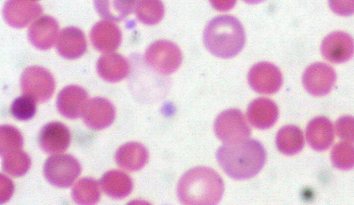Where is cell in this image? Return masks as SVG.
Instances as JSON below:
<instances>
[{
  "instance_id": "cell-24",
  "label": "cell",
  "mask_w": 354,
  "mask_h": 205,
  "mask_svg": "<svg viewBox=\"0 0 354 205\" xmlns=\"http://www.w3.org/2000/svg\"><path fill=\"white\" fill-rule=\"evenodd\" d=\"M276 145L278 150L284 155H293L298 153L304 145L301 130L293 125L282 127L277 134Z\"/></svg>"
},
{
  "instance_id": "cell-23",
  "label": "cell",
  "mask_w": 354,
  "mask_h": 205,
  "mask_svg": "<svg viewBox=\"0 0 354 205\" xmlns=\"http://www.w3.org/2000/svg\"><path fill=\"white\" fill-rule=\"evenodd\" d=\"M97 13L104 19L119 21L133 11L136 0H93Z\"/></svg>"
},
{
  "instance_id": "cell-7",
  "label": "cell",
  "mask_w": 354,
  "mask_h": 205,
  "mask_svg": "<svg viewBox=\"0 0 354 205\" xmlns=\"http://www.w3.org/2000/svg\"><path fill=\"white\" fill-rule=\"evenodd\" d=\"M20 84L24 95L41 103L51 98L55 88L52 74L46 68L37 66H30L24 70Z\"/></svg>"
},
{
  "instance_id": "cell-16",
  "label": "cell",
  "mask_w": 354,
  "mask_h": 205,
  "mask_svg": "<svg viewBox=\"0 0 354 205\" xmlns=\"http://www.w3.org/2000/svg\"><path fill=\"white\" fill-rule=\"evenodd\" d=\"M59 33L57 21L50 16H43L36 20L29 28L28 37L30 43L42 50L52 48Z\"/></svg>"
},
{
  "instance_id": "cell-33",
  "label": "cell",
  "mask_w": 354,
  "mask_h": 205,
  "mask_svg": "<svg viewBox=\"0 0 354 205\" xmlns=\"http://www.w3.org/2000/svg\"><path fill=\"white\" fill-rule=\"evenodd\" d=\"M212 7L218 11L231 10L236 4V0H209Z\"/></svg>"
},
{
  "instance_id": "cell-28",
  "label": "cell",
  "mask_w": 354,
  "mask_h": 205,
  "mask_svg": "<svg viewBox=\"0 0 354 205\" xmlns=\"http://www.w3.org/2000/svg\"><path fill=\"white\" fill-rule=\"evenodd\" d=\"M24 139L21 132L15 126L2 125L0 128V153L5 155L21 150Z\"/></svg>"
},
{
  "instance_id": "cell-4",
  "label": "cell",
  "mask_w": 354,
  "mask_h": 205,
  "mask_svg": "<svg viewBox=\"0 0 354 205\" xmlns=\"http://www.w3.org/2000/svg\"><path fill=\"white\" fill-rule=\"evenodd\" d=\"M146 63L156 72L168 75L180 66L183 56L179 47L167 40L152 43L145 54Z\"/></svg>"
},
{
  "instance_id": "cell-32",
  "label": "cell",
  "mask_w": 354,
  "mask_h": 205,
  "mask_svg": "<svg viewBox=\"0 0 354 205\" xmlns=\"http://www.w3.org/2000/svg\"><path fill=\"white\" fill-rule=\"evenodd\" d=\"M331 10L340 16L354 14V0H328Z\"/></svg>"
},
{
  "instance_id": "cell-21",
  "label": "cell",
  "mask_w": 354,
  "mask_h": 205,
  "mask_svg": "<svg viewBox=\"0 0 354 205\" xmlns=\"http://www.w3.org/2000/svg\"><path fill=\"white\" fill-rule=\"evenodd\" d=\"M149 154L140 143L131 141L121 146L117 150L115 159L117 164L128 171H137L147 162Z\"/></svg>"
},
{
  "instance_id": "cell-12",
  "label": "cell",
  "mask_w": 354,
  "mask_h": 205,
  "mask_svg": "<svg viewBox=\"0 0 354 205\" xmlns=\"http://www.w3.org/2000/svg\"><path fill=\"white\" fill-rule=\"evenodd\" d=\"M115 110L108 99L94 97L88 101L82 113L85 124L95 130L109 126L115 119Z\"/></svg>"
},
{
  "instance_id": "cell-3",
  "label": "cell",
  "mask_w": 354,
  "mask_h": 205,
  "mask_svg": "<svg viewBox=\"0 0 354 205\" xmlns=\"http://www.w3.org/2000/svg\"><path fill=\"white\" fill-rule=\"evenodd\" d=\"M203 42L212 55L224 59L233 57L244 47V28L239 20L233 16L216 17L205 28Z\"/></svg>"
},
{
  "instance_id": "cell-15",
  "label": "cell",
  "mask_w": 354,
  "mask_h": 205,
  "mask_svg": "<svg viewBox=\"0 0 354 205\" xmlns=\"http://www.w3.org/2000/svg\"><path fill=\"white\" fill-rule=\"evenodd\" d=\"M90 39L93 46L102 52L115 50L122 41V33L116 24L110 21H100L91 30Z\"/></svg>"
},
{
  "instance_id": "cell-14",
  "label": "cell",
  "mask_w": 354,
  "mask_h": 205,
  "mask_svg": "<svg viewBox=\"0 0 354 205\" xmlns=\"http://www.w3.org/2000/svg\"><path fill=\"white\" fill-rule=\"evenodd\" d=\"M87 99V92L81 86H67L57 95L56 101L57 110L66 118H78L82 115Z\"/></svg>"
},
{
  "instance_id": "cell-1",
  "label": "cell",
  "mask_w": 354,
  "mask_h": 205,
  "mask_svg": "<svg viewBox=\"0 0 354 205\" xmlns=\"http://www.w3.org/2000/svg\"><path fill=\"white\" fill-rule=\"evenodd\" d=\"M216 157L227 175L235 179H246L261 170L266 152L259 141L248 139L223 144L217 150Z\"/></svg>"
},
{
  "instance_id": "cell-18",
  "label": "cell",
  "mask_w": 354,
  "mask_h": 205,
  "mask_svg": "<svg viewBox=\"0 0 354 205\" xmlns=\"http://www.w3.org/2000/svg\"><path fill=\"white\" fill-rule=\"evenodd\" d=\"M306 136L312 148L317 151L328 149L334 140V128L331 121L325 117H317L306 126Z\"/></svg>"
},
{
  "instance_id": "cell-29",
  "label": "cell",
  "mask_w": 354,
  "mask_h": 205,
  "mask_svg": "<svg viewBox=\"0 0 354 205\" xmlns=\"http://www.w3.org/2000/svg\"><path fill=\"white\" fill-rule=\"evenodd\" d=\"M330 159L333 166L340 170L354 167V145L348 141L336 144L332 148Z\"/></svg>"
},
{
  "instance_id": "cell-34",
  "label": "cell",
  "mask_w": 354,
  "mask_h": 205,
  "mask_svg": "<svg viewBox=\"0 0 354 205\" xmlns=\"http://www.w3.org/2000/svg\"><path fill=\"white\" fill-rule=\"evenodd\" d=\"M243 1L249 4H257V3L264 1L265 0H243Z\"/></svg>"
},
{
  "instance_id": "cell-9",
  "label": "cell",
  "mask_w": 354,
  "mask_h": 205,
  "mask_svg": "<svg viewBox=\"0 0 354 205\" xmlns=\"http://www.w3.org/2000/svg\"><path fill=\"white\" fill-rule=\"evenodd\" d=\"M336 81V73L329 65L317 62L304 71L302 82L305 89L314 96H324L330 92Z\"/></svg>"
},
{
  "instance_id": "cell-10",
  "label": "cell",
  "mask_w": 354,
  "mask_h": 205,
  "mask_svg": "<svg viewBox=\"0 0 354 205\" xmlns=\"http://www.w3.org/2000/svg\"><path fill=\"white\" fill-rule=\"evenodd\" d=\"M321 52L323 57L332 63L346 62L354 55V39L342 31L331 32L323 39Z\"/></svg>"
},
{
  "instance_id": "cell-20",
  "label": "cell",
  "mask_w": 354,
  "mask_h": 205,
  "mask_svg": "<svg viewBox=\"0 0 354 205\" xmlns=\"http://www.w3.org/2000/svg\"><path fill=\"white\" fill-rule=\"evenodd\" d=\"M129 70L130 66L127 59L118 53L103 55L97 62V72L106 81H120L129 75Z\"/></svg>"
},
{
  "instance_id": "cell-30",
  "label": "cell",
  "mask_w": 354,
  "mask_h": 205,
  "mask_svg": "<svg viewBox=\"0 0 354 205\" xmlns=\"http://www.w3.org/2000/svg\"><path fill=\"white\" fill-rule=\"evenodd\" d=\"M35 101L33 98L26 95L18 97L11 104L10 113L18 120H29L36 113Z\"/></svg>"
},
{
  "instance_id": "cell-8",
  "label": "cell",
  "mask_w": 354,
  "mask_h": 205,
  "mask_svg": "<svg viewBox=\"0 0 354 205\" xmlns=\"http://www.w3.org/2000/svg\"><path fill=\"white\" fill-rule=\"evenodd\" d=\"M249 85L257 92L273 94L277 92L283 83L280 70L269 62H259L254 64L248 72Z\"/></svg>"
},
{
  "instance_id": "cell-35",
  "label": "cell",
  "mask_w": 354,
  "mask_h": 205,
  "mask_svg": "<svg viewBox=\"0 0 354 205\" xmlns=\"http://www.w3.org/2000/svg\"><path fill=\"white\" fill-rule=\"evenodd\" d=\"M30 1H37V0H30Z\"/></svg>"
},
{
  "instance_id": "cell-11",
  "label": "cell",
  "mask_w": 354,
  "mask_h": 205,
  "mask_svg": "<svg viewBox=\"0 0 354 205\" xmlns=\"http://www.w3.org/2000/svg\"><path fill=\"white\" fill-rule=\"evenodd\" d=\"M41 13V6L30 0H8L3 10L6 23L16 28L27 26Z\"/></svg>"
},
{
  "instance_id": "cell-13",
  "label": "cell",
  "mask_w": 354,
  "mask_h": 205,
  "mask_svg": "<svg viewBox=\"0 0 354 205\" xmlns=\"http://www.w3.org/2000/svg\"><path fill=\"white\" fill-rule=\"evenodd\" d=\"M68 128L59 121L46 124L41 129L38 141L40 148L47 153H57L66 150L71 143Z\"/></svg>"
},
{
  "instance_id": "cell-27",
  "label": "cell",
  "mask_w": 354,
  "mask_h": 205,
  "mask_svg": "<svg viewBox=\"0 0 354 205\" xmlns=\"http://www.w3.org/2000/svg\"><path fill=\"white\" fill-rule=\"evenodd\" d=\"M2 157L3 170L13 177L24 175L31 166L29 155L21 150L8 153Z\"/></svg>"
},
{
  "instance_id": "cell-31",
  "label": "cell",
  "mask_w": 354,
  "mask_h": 205,
  "mask_svg": "<svg viewBox=\"0 0 354 205\" xmlns=\"http://www.w3.org/2000/svg\"><path fill=\"white\" fill-rule=\"evenodd\" d=\"M337 135L342 140L354 143V117L344 115L335 123Z\"/></svg>"
},
{
  "instance_id": "cell-17",
  "label": "cell",
  "mask_w": 354,
  "mask_h": 205,
  "mask_svg": "<svg viewBox=\"0 0 354 205\" xmlns=\"http://www.w3.org/2000/svg\"><path fill=\"white\" fill-rule=\"evenodd\" d=\"M279 110L271 99L259 97L248 106L247 117L249 122L258 129H267L272 126L278 119Z\"/></svg>"
},
{
  "instance_id": "cell-2",
  "label": "cell",
  "mask_w": 354,
  "mask_h": 205,
  "mask_svg": "<svg viewBox=\"0 0 354 205\" xmlns=\"http://www.w3.org/2000/svg\"><path fill=\"white\" fill-rule=\"evenodd\" d=\"M223 191L224 184L220 175L204 166L187 170L177 186L178 197L184 204H216L221 200Z\"/></svg>"
},
{
  "instance_id": "cell-26",
  "label": "cell",
  "mask_w": 354,
  "mask_h": 205,
  "mask_svg": "<svg viewBox=\"0 0 354 205\" xmlns=\"http://www.w3.org/2000/svg\"><path fill=\"white\" fill-rule=\"evenodd\" d=\"M135 12L142 23L155 25L163 18L165 8L161 0H138Z\"/></svg>"
},
{
  "instance_id": "cell-25",
  "label": "cell",
  "mask_w": 354,
  "mask_h": 205,
  "mask_svg": "<svg viewBox=\"0 0 354 205\" xmlns=\"http://www.w3.org/2000/svg\"><path fill=\"white\" fill-rule=\"evenodd\" d=\"M73 199L79 204L92 205L98 202L100 191L97 182L91 177L79 179L72 188Z\"/></svg>"
},
{
  "instance_id": "cell-19",
  "label": "cell",
  "mask_w": 354,
  "mask_h": 205,
  "mask_svg": "<svg viewBox=\"0 0 354 205\" xmlns=\"http://www.w3.org/2000/svg\"><path fill=\"white\" fill-rule=\"evenodd\" d=\"M57 50L65 59L80 57L86 50V41L84 32L76 27L64 28L59 36Z\"/></svg>"
},
{
  "instance_id": "cell-22",
  "label": "cell",
  "mask_w": 354,
  "mask_h": 205,
  "mask_svg": "<svg viewBox=\"0 0 354 205\" xmlns=\"http://www.w3.org/2000/svg\"><path fill=\"white\" fill-rule=\"evenodd\" d=\"M102 191L114 199H123L132 191L133 184L131 178L124 172L111 170L105 173L100 179Z\"/></svg>"
},
{
  "instance_id": "cell-6",
  "label": "cell",
  "mask_w": 354,
  "mask_h": 205,
  "mask_svg": "<svg viewBox=\"0 0 354 205\" xmlns=\"http://www.w3.org/2000/svg\"><path fill=\"white\" fill-rule=\"evenodd\" d=\"M214 130L216 137L225 144L246 140L251 133L243 114L236 108L221 112L215 119Z\"/></svg>"
},
{
  "instance_id": "cell-5",
  "label": "cell",
  "mask_w": 354,
  "mask_h": 205,
  "mask_svg": "<svg viewBox=\"0 0 354 205\" xmlns=\"http://www.w3.org/2000/svg\"><path fill=\"white\" fill-rule=\"evenodd\" d=\"M81 165L76 158L68 154L50 156L44 166L46 180L59 188L71 186L81 173Z\"/></svg>"
}]
</instances>
